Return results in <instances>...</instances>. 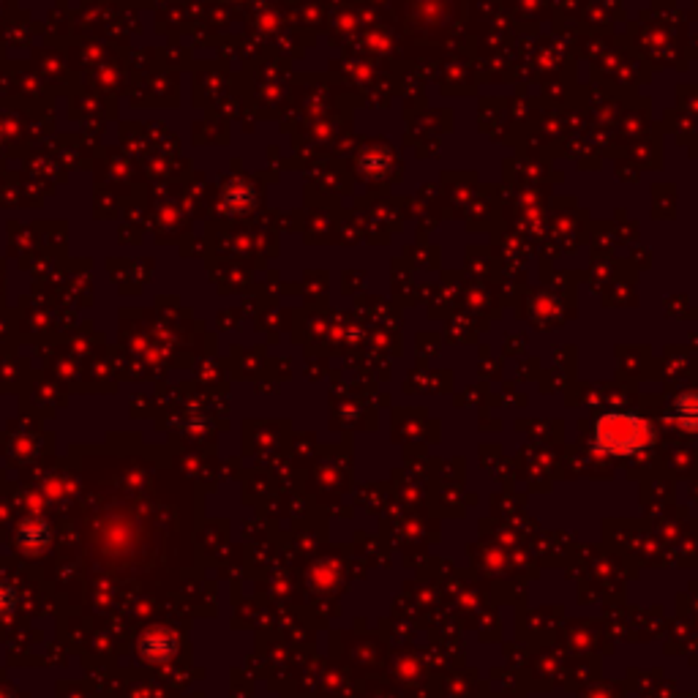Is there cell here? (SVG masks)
Returning <instances> with one entry per match:
<instances>
[{"label":"cell","mask_w":698,"mask_h":698,"mask_svg":"<svg viewBox=\"0 0 698 698\" xmlns=\"http://www.w3.org/2000/svg\"><path fill=\"white\" fill-rule=\"evenodd\" d=\"M674 418L685 426V429H698V396H682L674 409Z\"/></svg>","instance_id":"2"},{"label":"cell","mask_w":698,"mask_h":698,"mask_svg":"<svg viewBox=\"0 0 698 698\" xmlns=\"http://www.w3.org/2000/svg\"><path fill=\"white\" fill-rule=\"evenodd\" d=\"M652 442V429L647 420L628 415V412H611L603 415L595 426V448L606 456H633Z\"/></svg>","instance_id":"1"}]
</instances>
